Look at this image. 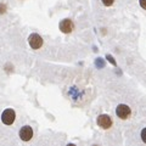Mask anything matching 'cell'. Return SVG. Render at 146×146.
Returning <instances> with one entry per match:
<instances>
[{
	"instance_id": "8992f818",
	"label": "cell",
	"mask_w": 146,
	"mask_h": 146,
	"mask_svg": "<svg viewBox=\"0 0 146 146\" xmlns=\"http://www.w3.org/2000/svg\"><path fill=\"white\" fill-rule=\"evenodd\" d=\"M20 138L22 141H29L33 138V129L29 125H25L20 130Z\"/></svg>"
},
{
	"instance_id": "ba28073f",
	"label": "cell",
	"mask_w": 146,
	"mask_h": 146,
	"mask_svg": "<svg viewBox=\"0 0 146 146\" xmlns=\"http://www.w3.org/2000/svg\"><path fill=\"white\" fill-rule=\"evenodd\" d=\"M141 140L146 144V128H144V129L141 130Z\"/></svg>"
},
{
	"instance_id": "7a4b0ae2",
	"label": "cell",
	"mask_w": 146,
	"mask_h": 146,
	"mask_svg": "<svg viewBox=\"0 0 146 146\" xmlns=\"http://www.w3.org/2000/svg\"><path fill=\"white\" fill-rule=\"evenodd\" d=\"M130 107L128 106V105H124V104H121L118 105L117 108H116V115L118 118H121V119H127V118L130 117Z\"/></svg>"
},
{
	"instance_id": "5b68a950",
	"label": "cell",
	"mask_w": 146,
	"mask_h": 146,
	"mask_svg": "<svg viewBox=\"0 0 146 146\" xmlns=\"http://www.w3.org/2000/svg\"><path fill=\"white\" fill-rule=\"evenodd\" d=\"M58 27H60V31L62 32V33H71V32L74 29V23L72 22V20H70V18H66V20H62L60 22V25H58Z\"/></svg>"
},
{
	"instance_id": "6da1fadb",
	"label": "cell",
	"mask_w": 146,
	"mask_h": 146,
	"mask_svg": "<svg viewBox=\"0 0 146 146\" xmlns=\"http://www.w3.org/2000/svg\"><path fill=\"white\" fill-rule=\"evenodd\" d=\"M28 43H29L32 49L38 50V49H40L43 46V38L38 33H32L28 36Z\"/></svg>"
},
{
	"instance_id": "3957f363",
	"label": "cell",
	"mask_w": 146,
	"mask_h": 146,
	"mask_svg": "<svg viewBox=\"0 0 146 146\" xmlns=\"http://www.w3.org/2000/svg\"><path fill=\"white\" fill-rule=\"evenodd\" d=\"M96 123L100 128H102V129H110V128L112 127V118L110 117L108 115H100L96 119Z\"/></svg>"
},
{
	"instance_id": "52a82bcc",
	"label": "cell",
	"mask_w": 146,
	"mask_h": 146,
	"mask_svg": "<svg viewBox=\"0 0 146 146\" xmlns=\"http://www.w3.org/2000/svg\"><path fill=\"white\" fill-rule=\"evenodd\" d=\"M101 1H102V4L105 6H111V5H113L115 0H101Z\"/></svg>"
},
{
	"instance_id": "30bf717a",
	"label": "cell",
	"mask_w": 146,
	"mask_h": 146,
	"mask_svg": "<svg viewBox=\"0 0 146 146\" xmlns=\"http://www.w3.org/2000/svg\"><path fill=\"white\" fill-rule=\"evenodd\" d=\"M140 3V6L144 9V10H146V0H139Z\"/></svg>"
},
{
	"instance_id": "9c48e42d",
	"label": "cell",
	"mask_w": 146,
	"mask_h": 146,
	"mask_svg": "<svg viewBox=\"0 0 146 146\" xmlns=\"http://www.w3.org/2000/svg\"><path fill=\"white\" fill-rule=\"evenodd\" d=\"M106 58H107V60H108L110 62H111V63H112V65H115V66H116V61H115V60H113V57L111 56V55H107V56H106Z\"/></svg>"
},
{
	"instance_id": "277c9868",
	"label": "cell",
	"mask_w": 146,
	"mask_h": 146,
	"mask_svg": "<svg viewBox=\"0 0 146 146\" xmlns=\"http://www.w3.org/2000/svg\"><path fill=\"white\" fill-rule=\"evenodd\" d=\"M15 111L11 108H7L5 110V111L3 112V115H1V121L4 124H6V125H11L13 122H15Z\"/></svg>"
}]
</instances>
